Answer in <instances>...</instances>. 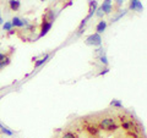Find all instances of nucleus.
<instances>
[{
	"instance_id": "23",
	"label": "nucleus",
	"mask_w": 147,
	"mask_h": 138,
	"mask_svg": "<svg viewBox=\"0 0 147 138\" xmlns=\"http://www.w3.org/2000/svg\"><path fill=\"white\" fill-rule=\"evenodd\" d=\"M103 4H108V5H112V0H104Z\"/></svg>"
},
{
	"instance_id": "3",
	"label": "nucleus",
	"mask_w": 147,
	"mask_h": 138,
	"mask_svg": "<svg viewBox=\"0 0 147 138\" xmlns=\"http://www.w3.org/2000/svg\"><path fill=\"white\" fill-rule=\"evenodd\" d=\"M53 26V22H49L48 20H45V18L43 17V21H42V25H40V32H39V38L40 37H44L45 34L48 33V32L50 31V28H52Z\"/></svg>"
},
{
	"instance_id": "2",
	"label": "nucleus",
	"mask_w": 147,
	"mask_h": 138,
	"mask_svg": "<svg viewBox=\"0 0 147 138\" xmlns=\"http://www.w3.org/2000/svg\"><path fill=\"white\" fill-rule=\"evenodd\" d=\"M86 44L87 45H93V47H99V45L102 44V38H100V36L98 33L91 34L90 37H87Z\"/></svg>"
},
{
	"instance_id": "7",
	"label": "nucleus",
	"mask_w": 147,
	"mask_h": 138,
	"mask_svg": "<svg viewBox=\"0 0 147 138\" xmlns=\"http://www.w3.org/2000/svg\"><path fill=\"white\" fill-rule=\"evenodd\" d=\"M9 6L12 11H17L21 6V1L20 0H9Z\"/></svg>"
},
{
	"instance_id": "9",
	"label": "nucleus",
	"mask_w": 147,
	"mask_h": 138,
	"mask_svg": "<svg viewBox=\"0 0 147 138\" xmlns=\"http://www.w3.org/2000/svg\"><path fill=\"white\" fill-rule=\"evenodd\" d=\"M49 58H50V55H49V54H45V55H44V56H43L42 59H39V60H36V61H34V67L37 68V67L42 66L43 64H44L45 61H47Z\"/></svg>"
},
{
	"instance_id": "1",
	"label": "nucleus",
	"mask_w": 147,
	"mask_h": 138,
	"mask_svg": "<svg viewBox=\"0 0 147 138\" xmlns=\"http://www.w3.org/2000/svg\"><path fill=\"white\" fill-rule=\"evenodd\" d=\"M99 127L102 130H108V131H115L118 128V125L114 121V119H104L99 122Z\"/></svg>"
},
{
	"instance_id": "18",
	"label": "nucleus",
	"mask_w": 147,
	"mask_h": 138,
	"mask_svg": "<svg viewBox=\"0 0 147 138\" xmlns=\"http://www.w3.org/2000/svg\"><path fill=\"white\" fill-rule=\"evenodd\" d=\"M125 13H126V11H125V10H124L123 12H120V13H119V15H118L117 17H114V18H113V20H112V22H117V21L119 20V18H121V17H123L124 15H125Z\"/></svg>"
},
{
	"instance_id": "13",
	"label": "nucleus",
	"mask_w": 147,
	"mask_h": 138,
	"mask_svg": "<svg viewBox=\"0 0 147 138\" xmlns=\"http://www.w3.org/2000/svg\"><path fill=\"white\" fill-rule=\"evenodd\" d=\"M110 107H115V108H119V109H121L123 108V104L120 100H117V99H113L112 102H110Z\"/></svg>"
},
{
	"instance_id": "11",
	"label": "nucleus",
	"mask_w": 147,
	"mask_h": 138,
	"mask_svg": "<svg viewBox=\"0 0 147 138\" xmlns=\"http://www.w3.org/2000/svg\"><path fill=\"white\" fill-rule=\"evenodd\" d=\"M0 131H1V132L4 133V135H5V136H9V137L13 135V132L10 130V128L6 127V126H4L3 123H0Z\"/></svg>"
},
{
	"instance_id": "6",
	"label": "nucleus",
	"mask_w": 147,
	"mask_h": 138,
	"mask_svg": "<svg viewBox=\"0 0 147 138\" xmlns=\"http://www.w3.org/2000/svg\"><path fill=\"white\" fill-rule=\"evenodd\" d=\"M142 4L140 0H130V10H136V11H142Z\"/></svg>"
},
{
	"instance_id": "12",
	"label": "nucleus",
	"mask_w": 147,
	"mask_h": 138,
	"mask_svg": "<svg viewBox=\"0 0 147 138\" xmlns=\"http://www.w3.org/2000/svg\"><path fill=\"white\" fill-rule=\"evenodd\" d=\"M10 62H11L10 58H7V56H6L5 59H4V60L0 61V70H1V68H4V67H6V66H7Z\"/></svg>"
},
{
	"instance_id": "15",
	"label": "nucleus",
	"mask_w": 147,
	"mask_h": 138,
	"mask_svg": "<svg viewBox=\"0 0 147 138\" xmlns=\"http://www.w3.org/2000/svg\"><path fill=\"white\" fill-rule=\"evenodd\" d=\"M63 138H79V137H77V135H75L74 132L67 131V132H65L63 135Z\"/></svg>"
},
{
	"instance_id": "17",
	"label": "nucleus",
	"mask_w": 147,
	"mask_h": 138,
	"mask_svg": "<svg viewBox=\"0 0 147 138\" xmlns=\"http://www.w3.org/2000/svg\"><path fill=\"white\" fill-rule=\"evenodd\" d=\"M99 61L102 62L103 65H108V59H107V56H105V54L102 55V56H99Z\"/></svg>"
},
{
	"instance_id": "10",
	"label": "nucleus",
	"mask_w": 147,
	"mask_h": 138,
	"mask_svg": "<svg viewBox=\"0 0 147 138\" xmlns=\"http://www.w3.org/2000/svg\"><path fill=\"white\" fill-rule=\"evenodd\" d=\"M86 130L88 131L92 136H96L98 133V127L96 125H91V123H90V125H86Z\"/></svg>"
},
{
	"instance_id": "22",
	"label": "nucleus",
	"mask_w": 147,
	"mask_h": 138,
	"mask_svg": "<svg viewBox=\"0 0 147 138\" xmlns=\"http://www.w3.org/2000/svg\"><path fill=\"white\" fill-rule=\"evenodd\" d=\"M108 71H109V70H108V68H105V70H104V71H100V72H99V75H105V73H107Z\"/></svg>"
},
{
	"instance_id": "8",
	"label": "nucleus",
	"mask_w": 147,
	"mask_h": 138,
	"mask_svg": "<svg viewBox=\"0 0 147 138\" xmlns=\"http://www.w3.org/2000/svg\"><path fill=\"white\" fill-rule=\"evenodd\" d=\"M105 28H107V22H105V21H99V22H98V25L96 26V31H97V33H98V34L103 33Z\"/></svg>"
},
{
	"instance_id": "24",
	"label": "nucleus",
	"mask_w": 147,
	"mask_h": 138,
	"mask_svg": "<svg viewBox=\"0 0 147 138\" xmlns=\"http://www.w3.org/2000/svg\"><path fill=\"white\" fill-rule=\"evenodd\" d=\"M0 25H4V20L1 18V15H0Z\"/></svg>"
},
{
	"instance_id": "21",
	"label": "nucleus",
	"mask_w": 147,
	"mask_h": 138,
	"mask_svg": "<svg viewBox=\"0 0 147 138\" xmlns=\"http://www.w3.org/2000/svg\"><path fill=\"white\" fill-rule=\"evenodd\" d=\"M5 58H6V55H5V54L0 53V61H1V60H4V59H5Z\"/></svg>"
},
{
	"instance_id": "16",
	"label": "nucleus",
	"mask_w": 147,
	"mask_h": 138,
	"mask_svg": "<svg viewBox=\"0 0 147 138\" xmlns=\"http://www.w3.org/2000/svg\"><path fill=\"white\" fill-rule=\"evenodd\" d=\"M3 28H4V31H7V32H9V31H11V29H12V25H11V22H9V21H7V22H5V23L3 25Z\"/></svg>"
},
{
	"instance_id": "14",
	"label": "nucleus",
	"mask_w": 147,
	"mask_h": 138,
	"mask_svg": "<svg viewBox=\"0 0 147 138\" xmlns=\"http://www.w3.org/2000/svg\"><path fill=\"white\" fill-rule=\"evenodd\" d=\"M100 9L103 10L104 13H110V11H112V5H108V4H102Z\"/></svg>"
},
{
	"instance_id": "4",
	"label": "nucleus",
	"mask_w": 147,
	"mask_h": 138,
	"mask_svg": "<svg viewBox=\"0 0 147 138\" xmlns=\"http://www.w3.org/2000/svg\"><path fill=\"white\" fill-rule=\"evenodd\" d=\"M11 25H12V27H24V26L28 25V22H27V20H21L20 17L15 16L11 20Z\"/></svg>"
},
{
	"instance_id": "26",
	"label": "nucleus",
	"mask_w": 147,
	"mask_h": 138,
	"mask_svg": "<svg viewBox=\"0 0 147 138\" xmlns=\"http://www.w3.org/2000/svg\"><path fill=\"white\" fill-rule=\"evenodd\" d=\"M0 90H1V89H0Z\"/></svg>"
},
{
	"instance_id": "25",
	"label": "nucleus",
	"mask_w": 147,
	"mask_h": 138,
	"mask_svg": "<svg viewBox=\"0 0 147 138\" xmlns=\"http://www.w3.org/2000/svg\"><path fill=\"white\" fill-rule=\"evenodd\" d=\"M40 1H45V0H40Z\"/></svg>"
},
{
	"instance_id": "20",
	"label": "nucleus",
	"mask_w": 147,
	"mask_h": 138,
	"mask_svg": "<svg viewBox=\"0 0 147 138\" xmlns=\"http://www.w3.org/2000/svg\"><path fill=\"white\" fill-rule=\"evenodd\" d=\"M115 1H117V5L120 6V5H123V3L125 1V0H115Z\"/></svg>"
},
{
	"instance_id": "19",
	"label": "nucleus",
	"mask_w": 147,
	"mask_h": 138,
	"mask_svg": "<svg viewBox=\"0 0 147 138\" xmlns=\"http://www.w3.org/2000/svg\"><path fill=\"white\" fill-rule=\"evenodd\" d=\"M96 15H97L98 17H102L103 15H104V12H103V10H102V9H97V10H96Z\"/></svg>"
},
{
	"instance_id": "5",
	"label": "nucleus",
	"mask_w": 147,
	"mask_h": 138,
	"mask_svg": "<svg viewBox=\"0 0 147 138\" xmlns=\"http://www.w3.org/2000/svg\"><path fill=\"white\" fill-rule=\"evenodd\" d=\"M88 6H90V12H88V15H87V17L91 18L92 16H93V13H96V10H97L98 4H97L96 0H90V1H88Z\"/></svg>"
}]
</instances>
